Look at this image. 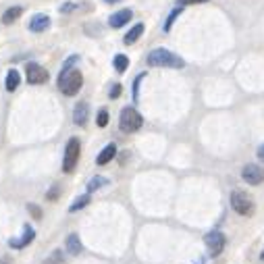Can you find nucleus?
<instances>
[{
	"instance_id": "nucleus-1",
	"label": "nucleus",
	"mask_w": 264,
	"mask_h": 264,
	"mask_svg": "<svg viewBox=\"0 0 264 264\" xmlns=\"http://www.w3.org/2000/svg\"><path fill=\"white\" fill-rule=\"evenodd\" d=\"M59 89L63 91L65 96H75L84 86V75L79 69H61L59 73V82H56Z\"/></svg>"
},
{
	"instance_id": "nucleus-2",
	"label": "nucleus",
	"mask_w": 264,
	"mask_h": 264,
	"mask_svg": "<svg viewBox=\"0 0 264 264\" xmlns=\"http://www.w3.org/2000/svg\"><path fill=\"white\" fill-rule=\"evenodd\" d=\"M146 63L150 67H167V69H183L185 61L177 56L175 52H171L167 48H154L150 54L146 56Z\"/></svg>"
},
{
	"instance_id": "nucleus-3",
	"label": "nucleus",
	"mask_w": 264,
	"mask_h": 264,
	"mask_svg": "<svg viewBox=\"0 0 264 264\" xmlns=\"http://www.w3.org/2000/svg\"><path fill=\"white\" fill-rule=\"evenodd\" d=\"M79 156H82V142H79V137H71L65 146V156H63V171L67 175L75 173Z\"/></svg>"
},
{
	"instance_id": "nucleus-4",
	"label": "nucleus",
	"mask_w": 264,
	"mask_h": 264,
	"mask_svg": "<svg viewBox=\"0 0 264 264\" xmlns=\"http://www.w3.org/2000/svg\"><path fill=\"white\" fill-rule=\"evenodd\" d=\"M144 125V117L137 112L133 106H125L121 110V117H119V129L123 133H135L140 131Z\"/></svg>"
},
{
	"instance_id": "nucleus-5",
	"label": "nucleus",
	"mask_w": 264,
	"mask_h": 264,
	"mask_svg": "<svg viewBox=\"0 0 264 264\" xmlns=\"http://www.w3.org/2000/svg\"><path fill=\"white\" fill-rule=\"evenodd\" d=\"M229 204H231V208L242 216L254 214V200H252L250 193L244 191V189H233L231 196H229Z\"/></svg>"
},
{
	"instance_id": "nucleus-6",
	"label": "nucleus",
	"mask_w": 264,
	"mask_h": 264,
	"mask_svg": "<svg viewBox=\"0 0 264 264\" xmlns=\"http://www.w3.org/2000/svg\"><path fill=\"white\" fill-rule=\"evenodd\" d=\"M204 244H206V248H208L210 258H219V256L223 254V252H225L227 237H225V233H223V231H219V229H214V231L206 233Z\"/></svg>"
},
{
	"instance_id": "nucleus-7",
	"label": "nucleus",
	"mask_w": 264,
	"mask_h": 264,
	"mask_svg": "<svg viewBox=\"0 0 264 264\" xmlns=\"http://www.w3.org/2000/svg\"><path fill=\"white\" fill-rule=\"evenodd\" d=\"M48 71L42 67V65H38V63H27L25 65V79H27V84H31V86H40V84H46L48 82Z\"/></svg>"
},
{
	"instance_id": "nucleus-8",
	"label": "nucleus",
	"mask_w": 264,
	"mask_h": 264,
	"mask_svg": "<svg viewBox=\"0 0 264 264\" xmlns=\"http://www.w3.org/2000/svg\"><path fill=\"white\" fill-rule=\"evenodd\" d=\"M242 179L248 185H260V183H264V169L256 163H248L242 169Z\"/></svg>"
},
{
	"instance_id": "nucleus-9",
	"label": "nucleus",
	"mask_w": 264,
	"mask_h": 264,
	"mask_svg": "<svg viewBox=\"0 0 264 264\" xmlns=\"http://www.w3.org/2000/svg\"><path fill=\"white\" fill-rule=\"evenodd\" d=\"M33 239H36V231H33V227L31 225H23V235L19 239H10L8 246L13 250H23V248H27Z\"/></svg>"
},
{
	"instance_id": "nucleus-10",
	"label": "nucleus",
	"mask_w": 264,
	"mask_h": 264,
	"mask_svg": "<svg viewBox=\"0 0 264 264\" xmlns=\"http://www.w3.org/2000/svg\"><path fill=\"white\" fill-rule=\"evenodd\" d=\"M131 17H133V10H131V8H121V10H117V13L110 15L108 25H110L112 29H121V27H125V25H127V23L131 21Z\"/></svg>"
},
{
	"instance_id": "nucleus-11",
	"label": "nucleus",
	"mask_w": 264,
	"mask_h": 264,
	"mask_svg": "<svg viewBox=\"0 0 264 264\" xmlns=\"http://www.w3.org/2000/svg\"><path fill=\"white\" fill-rule=\"evenodd\" d=\"M88 119H89V104L86 100L77 102L75 108H73V123L77 125V127H86Z\"/></svg>"
},
{
	"instance_id": "nucleus-12",
	"label": "nucleus",
	"mask_w": 264,
	"mask_h": 264,
	"mask_svg": "<svg viewBox=\"0 0 264 264\" xmlns=\"http://www.w3.org/2000/svg\"><path fill=\"white\" fill-rule=\"evenodd\" d=\"M117 154H119V150H117V144H106L104 148H102V152L96 156V165L98 167H106L110 160H114L117 158Z\"/></svg>"
},
{
	"instance_id": "nucleus-13",
	"label": "nucleus",
	"mask_w": 264,
	"mask_h": 264,
	"mask_svg": "<svg viewBox=\"0 0 264 264\" xmlns=\"http://www.w3.org/2000/svg\"><path fill=\"white\" fill-rule=\"evenodd\" d=\"M29 31H33V33H44L46 29L50 27V17L48 15H44V13H38V15H33L31 19H29Z\"/></svg>"
},
{
	"instance_id": "nucleus-14",
	"label": "nucleus",
	"mask_w": 264,
	"mask_h": 264,
	"mask_svg": "<svg viewBox=\"0 0 264 264\" xmlns=\"http://www.w3.org/2000/svg\"><path fill=\"white\" fill-rule=\"evenodd\" d=\"M65 248H67V252H69L71 256H79V254L84 252V244H82V239H79L77 233H69V235H67Z\"/></svg>"
},
{
	"instance_id": "nucleus-15",
	"label": "nucleus",
	"mask_w": 264,
	"mask_h": 264,
	"mask_svg": "<svg viewBox=\"0 0 264 264\" xmlns=\"http://www.w3.org/2000/svg\"><path fill=\"white\" fill-rule=\"evenodd\" d=\"M144 29H146V25H144V23H135V25L127 31V36H125L123 38V42L125 44H127V46H131V44H135L137 40H140L142 36H144Z\"/></svg>"
},
{
	"instance_id": "nucleus-16",
	"label": "nucleus",
	"mask_w": 264,
	"mask_h": 264,
	"mask_svg": "<svg viewBox=\"0 0 264 264\" xmlns=\"http://www.w3.org/2000/svg\"><path fill=\"white\" fill-rule=\"evenodd\" d=\"M19 84H21V75H19V71H17V69H10V71L6 73V79H4V88H6V91H15V89L19 88Z\"/></svg>"
},
{
	"instance_id": "nucleus-17",
	"label": "nucleus",
	"mask_w": 264,
	"mask_h": 264,
	"mask_svg": "<svg viewBox=\"0 0 264 264\" xmlns=\"http://www.w3.org/2000/svg\"><path fill=\"white\" fill-rule=\"evenodd\" d=\"M23 15V6H10L4 10V15H2V23L4 25H10V23H15L19 17Z\"/></svg>"
},
{
	"instance_id": "nucleus-18",
	"label": "nucleus",
	"mask_w": 264,
	"mask_h": 264,
	"mask_svg": "<svg viewBox=\"0 0 264 264\" xmlns=\"http://www.w3.org/2000/svg\"><path fill=\"white\" fill-rule=\"evenodd\" d=\"M91 202V196H89V193H82V196H79V198H75L73 200V204L71 206H69V212H77V210H84L86 208V206Z\"/></svg>"
},
{
	"instance_id": "nucleus-19",
	"label": "nucleus",
	"mask_w": 264,
	"mask_h": 264,
	"mask_svg": "<svg viewBox=\"0 0 264 264\" xmlns=\"http://www.w3.org/2000/svg\"><path fill=\"white\" fill-rule=\"evenodd\" d=\"M112 65H114V69H117V73H125L129 69V59L125 54H117L112 59Z\"/></svg>"
},
{
	"instance_id": "nucleus-20",
	"label": "nucleus",
	"mask_w": 264,
	"mask_h": 264,
	"mask_svg": "<svg viewBox=\"0 0 264 264\" xmlns=\"http://www.w3.org/2000/svg\"><path fill=\"white\" fill-rule=\"evenodd\" d=\"M104 185H108V179H104V177H94V179L88 183V193H94L96 189L104 187Z\"/></svg>"
},
{
	"instance_id": "nucleus-21",
	"label": "nucleus",
	"mask_w": 264,
	"mask_h": 264,
	"mask_svg": "<svg viewBox=\"0 0 264 264\" xmlns=\"http://www.w3.org/2000/svg\"><path fill=\"white\" fill-rule=\"evenodd\" d=\"M108 121H110L108 108H100V110H98V117H96V125L102 129V127H106V125H108Z\"/></svg>"
},
{
	"instance_id": "nucleus-22",
	"label": "nucleus",
	"mask_w": 264,
	"mask_h": 264,
	"mask_svg": "<svg viewBox=\"0 0 264 264\" xmlns=\"http://www.w3.org/2000/svg\"><path fill=\"white\" fill-rule=\"evenodd\" d=\"M181 6H177V8H173V10H171V15L167 17V21H165V31H171V27H173V23H175V19L181 15Z\"/></svg>"
},
{
	"instance_id": "nucleus-23",
	"label": "nucleus",
	"mask_w": 264,
	"mask_h": 264,
	"mask_svg": "<svg viewBox=\"0 0 264 264\" xmlns=\"http://www.w3.org/2000/svg\"><path fill=\"white\" fill-rule=\"evenodd\" d=\"M59 196H61V185H59V183H54V185L48 189V193H46V200H48V202H56V200H59Z\"/></svg>"
},
{
	"instance_id": "nucleus-24",
	"label": "nucleus",
	"mask_w": 264,
	"mask_h": 264,
	"mask_svg": "<svg viewBox=\"0 0 264 264\" xmlns=\"http://www.w3.org/2000/svg\"><path fill=\"white\" fill-rule=\"evenodd\" d=\"M27 210H29V214L33 216V219H36V221H42V216H44V212H42V208H40V206L38 204H33V202H29L27 204Z\"/></svg>"
},
{
	"instance_id": "nucleus-25",
	"label": "nucleus",
	"mask_w": 264,
	"mask_h": 264,
	"mask_svg": "<svg viewBox=\"0 0 264 264\" xmlns=\"http://www.w3.org/2000/svg\"><path fill=\"white\" fill-rule=\"evenodd\" d=\"M63 262H65V256H63L61 250H54L50 254V258L46 260V264H63Z\"/></svg>"
},
{
	"instance_id": "nucleus-26",
	"label": "nucleus",
	"mask_w": 264,
	"mask_h": 264,
	"mask_svg": "<svg viewBox=\"0 0 264 264\" xmlns=\"http://www.w3.org/2000/svg\"><path fill=\"white\" fill-rule=\"evenodd\" d=\"M144 77H146V73H140L135 77V82H133V100L137 102V98H140V84L144 82Z\"/></svg>"
},
{
	"instance_id": "nucleus-27",
	"label": "nucleus",
	"mask_w": 264,
	"mask_h": 264,
	"mask_svg": "<svg viewBox=\"0 0 264 264\" xmlns=\"http://www.w3.org/2000/svg\"><path fill=\"white\" fill-rule=\"evenodd\" d=\"M77 8H82V4H79V2H65L61 6V13L63 15H69V13H73V10H77Z\"/></svg>"
},
{
	"instance_id": "nucleus-28",
	"label": "nucleus",
	"mask_w": 264,
	"mask_h": 264,
	"mask_svg": "<svg viewBox=\"0 0 264 264\" xmlns=\"http://www.w3.org/2000/svg\"><path fill=\"white\" fill-rule=\"evenodd\" d=\"M121 94H123V86H121V84H112V88H110V91H108V98H110V100H117Z\"/></svg>"
},
{
	"instance_id": "nucleus-29",
	"label": "nucleus",
	"mask_w": 264,
	"mask_h": 264,
	"mask_svg": "<svg viewBox=\"0 0 264 264\" xmlns=\"http://www.w3.org/2000/svg\"><path fill=\"white\" fill-rule=\"evenodd\" d=\"M179 6H187V4H204L208 2V0H177Z\"/></svg>"
},
{
	"instance_id": "nucleus-30",
	"label": "nucleus",
	"mask_w": 264,
	"mask_h": 264,
	"mask_svg": "<svg viewBox=\"0 0 264 264\" xmlns=\"http://www.w3.org/2000/svg\"><path fill=\"white\" fill-rule=\"evenodd\" d=\"M77 61H79V56H77V54H73V56H69V59L65 61V65H63V69H71V67H73V65H75Z\"/></svg>"
},
{
	"instance_id": "nucleus-31",
	"label": "nucleus",
	"mask_w": 264,
	"mask_h": 264,
	"mask_svg": "<svg viewBox=\"0 0 264 264\" xmlns=\"http://www.w3.org/2000/svg\"><path fill=\"white\" fill-rule=\"evenodd\" d=\"M129 158H131V154H129V152H121V154H119V165H121V167H125V165L129 163Z\"/></svg>"
},
{
	"instance_id": "nucleus-32",
	"label": "nucleus",
	"mask_w": 264,
	"mask_h": 264,
	"mask_svg": "<svg viewBox=\"0 0 264 264\" xmlns=\"http://www.w3.org/2000/svg\"><path fill=\"white\" fill-rule=\"evenodd\" d=\"M258 160H262V163H264V144H260V148H258Z\"/></svg>"
},
{
	"instance_id": "nucleus-33",
	"label": "nucleus",
	"mask_w": 264,
	"mask_h": 264,
	"mask_svg": "<svg viewBox=\"0 0 264 264\" xmlns=\"http://www.w3.org/2000/svg\"><path fill=\"white\" fill-rule=\"evenodd\" d=\"M0 264H13V262H10L8 256H4V258H0Z\"/></svg>"
},
{
	"instance_id": "nucleus-34",
	"label": "nucleus",
	"mask_w": 264,
	"mask_h": 264,
	"mask_svg": "<svg viewBox=\"0 0 264 264\" xmlns=\"http://www.w3.org/2000/svg\"><path fill=\"white\" fill-rule=\"evenodd\" d=\"M106 4H117V2H121V0H104Z\"/></svg>"
},
{
	"instance_id": "nucleus-35",
	"label": "nucleus",
	"mask_w": 264,
	"mask_h": 264,
	"mask_svg": "<svg viewBox=\"0 0 264 264\" xmlns=\"http://www.w3.org/2000/svg\"><path fill=\"white\" fill-rule=\"evenodd\" d=\"M260 262H264V250H262V254H260Z\"/></svg>"
}]
</instances>
